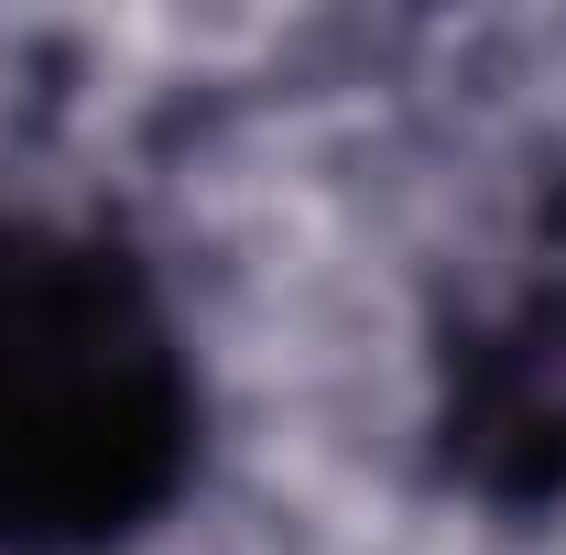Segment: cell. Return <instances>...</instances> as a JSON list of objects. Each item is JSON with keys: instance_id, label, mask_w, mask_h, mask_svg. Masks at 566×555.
<instances>
[{"instance_id": "6da1fadb", "label": "cell", "mask_w": 566, "mask_h": 555, "mask_svg": "<svg viewBox=\"0 0 566 555\" xmlns=\"http://www.w3.org/2000/svg\"><path fill=\"white\" fill-rule=\"evenodd\" d=\"M153 436V348L109 283L0 273V512H109Z\"/></svg>"}]
</instances>
